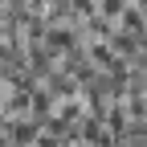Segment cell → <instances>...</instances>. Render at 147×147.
I'll return each instance as SVG.
<instances>
[{
	"instance_id": "obj_1",
	"label": "cell",
	"mask_w": 147,
	"mask_h": 147,
	"mask_svg": "<svg viewBox=\"0 0 147 147\" xmlns=\"http://www.w3.org/2000/svg\"><path fill=\"white\" fill-rule=\"evenodd\" d=\"M115 29H123V33H131V37H143V29H147V16L135 8V4H127V12L115 21Z\"/></svg>"
},
{
	"instance_id": "obj_2",
	"label": "cell",
	"mask_w": 147,
	"mask_h": 147,
	"mask_svg": "<svg viewBox=\"0 0 147 147\" xmlns=\"http://www.w3.org/2000/svg\"><path fill=\"white\" fill-rule=\"evenodd\" d=\"M127 4H131V0H98V16H106V21H119V16L127 12Z\"/></svg>"
}]
</instances>
